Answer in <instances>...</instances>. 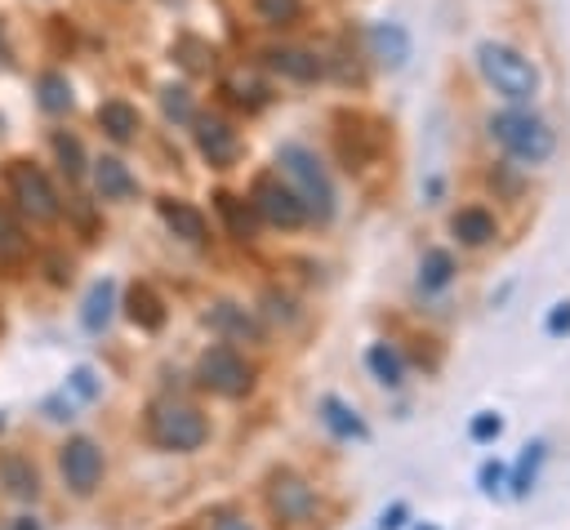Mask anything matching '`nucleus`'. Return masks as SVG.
I'll list each match as a JSON object with an SVG mask.
<instances>
[{"mask_svg": "<svg viewBox=\"0 0 570 530\" xmlns=\"http://www.w3.org/2000/svg\"><path fill=\"white\" fill-rule=\"evenodd\" d=\"M476 485H481L485 494H494V490H503V485H508V468H503L499 459H485V463L476 468Z\"/></svg>", "mask_w": 570, "mask_h": 530, "instance_id": "obj_34", "label": "nucleus"}, {"mask_svg": "<svg viewBox=\"0 0 570 530\" xmlns=\"http://www.w3.org/2000/svg\"><path fill=\"white\" fill-rule=\"evenodd\" d=\"M254 13H258L267 27H289V22H298L303 0H254Z\"/></svg>", "mask_w": 570, "mask_h": 530, "instance_id": "obj_30", "label": "nucleus"}, {"mask_svg": "<svg viewBox=\"0 0 570 530\" xmlns=\"http://www.w3.org/2000/svg\"><path fill=\"white\" fill-rule=\"evenodd\" d=\"M450 281H454V258H450V249H428L423 263H419V289H423V294H441Z\"/></svg>", "mask_w": 570, "mask_h": 530, "instance_id": "obj_22", "label": "nucleus"}, {"mask_svg": "<svg viewBox=\"0 0 570 530\" xmlns=\"http://www.w3.org/2000/svg\"><path fill=\"white\" fill-rule=\"evenodd\" d=\"M125 316H129L138 330H160V325H165V303H160V294H156L151 285L134 281L129 294H125Z\"/></svg>", "mask_w": 570, "mask_h": 530, "instance_id": "obj_17", "label": "nucleus"}, {"mask_svg": "<svg viewBox=\"0 0 570 530\" xmlns=\"http://www.w3.org/2000/svg\"><path fill=\"white\" fill-rule=\"evenodd\" d=\"M196 379H200V387H209L218 396H245L254 387V365L232 343H214L209 352H200Z\"/></svg>", "mask_w": 570, "mask_h": 530, "instance_id": "obj_6", "label": "nucleus"}, {"mask_svg": "<svg viewBox=\"0 0 570 530\" xmlns=\"http://www.w3.org/2000/svg\"><path fill=\"white\" fill-rule=\"evenodd\" d=\"M414 530H436V526H432V521H419V526H414Z\"/></svg>", "mask_w": 570, "mask_h": 530, "instance_id": "obj_40", "label": "nucleus"}, {"mask_svg": "<svg viewBox=\"0 0 570 530\" xmlns=\"http://www.w3.org/2000/svg\"><path fill=\"white\" fill-rule=\"evenodd\" d=\"M4 183H9V196L18 200V209H22L31 223H58L62 200H58V192H53V183L45 178L40 165H31V160H9Z\"/></svg>", "mask_w": 570, "mask_h": 530, "instance_id": "obj_5", "label": "nucleus"}, {"mask_svg": "<svg viewBox=\"0 0 570 530\" xmlns=\"http://www.w3.org/2000/svg\"><path fill=\"white\" fill-rule=\"evenodd\" d=\"M53 151H58V165H62L67 178H80V174H85V147H80L76 134L58 129V134H53Z\"/></svg>", "mask_w": 570, "mask_h": 530, "instance_id": "obj_27", "label": "nucleus"}, {"mask_svg": "<svg viewBox=\"0 0 570 530\" xmlns=\"http://www.w3.org/2000/svg\"><path fill=\"white\" fill-rule=\"evenodd\" d=\"M27 254V236H22V223L0 205V258L4 263H18Z\"/></svg>", "mask_w": 570, "mask_h": 530, "instance_id": "obj_28", "label": "nucleus"}, {"mask_svg": "<svg viewBox=\"0 0 570 530\" xmlns=\"http://www.w3.org/2000/svg\"><path fill=\"white\" fill-rule=\"evenodd\" d=\"M476 67H481V76H485L503 98H512V102H530V98L539 94V67H534L525 53H517L512 45L481 40V45H476Z\"/></svg>", "mask_w": 570, "mask_h": 530, "instance_id": "obj_1", "label": "nucleus"}, {"mask_svg": "<svg viewBox=\"0 0 570 530\" xmlns=\"http://www.w3.org/2000/svg\"><path fill=\"white\" fill-rule=\"evenodd\" d=\"M94 187H98L102 200H129V196H138V178H134V174L125 169V160H116V156L94 160Z\"/></svg>", "mask_w": 570, "mask_h": 530, "instance_id": "obj_12", "label": "nucleus"}, {"mask_svg": "<svg viewBox=\"0 0 570 530\" xmlns=\"http://www.w3.org/2000/svg\"><path fill=\"white\" fill-rule=\"evenodd\" d=\"M321 423H325L338 441H370L365 419H361L347 401H338V396H321Z\"/></svg>", "mask_w": 570, "mask_h": 530, "instance_id": "obj_15", "label": "nucleus"}, {"mask_svg": "<svg viewBox=\"0 0 570 530\" xmlns=\"http://www.w3.org/2000/svg\"><path fill=\"white\" fill-rule=\"evenodd\" d=\"M214 205H218V214L227 218V232H232L236 241H254V214H249L232 192H214Z\"/></svg>", "mask_w": 570, "mask_h": 530, "instance_id": "obj_24", "label": "nucleus"}, {"mask_svg": "<svg viewBox=\"0 0 570 530\" xmlns=\"http://www.w3.org/2000/svg\"><path fill=\"white\" fill-rule=\"evenodd\" d=\"M370 53L383 62V67H405V58H410V31L401 27V22H374L370 27Z\"/></svg>", "mask_w": 570, "mask_h": 530, "instance_id": "obj_11", "label": "nucleus"}, {"mask_svg": "<svg viewBox=\"0 0 570 530\" xmlns=\"http://www.w3.org/2000/svg\"><path fill=\"white\" fill-rule=\"evenodd\" d=\"M223 94L236 102V107H245V111H258L267 98H272V89L258 80V71H249V67H232L227 76H223Z\"/></svg>", "mask_w": 570, "mask_h": 530, "instance_id": "obj_16", "label": "nucleus"}, {"mask_svg": "<svg viewBox=\"0 0 570 530\" xmlns=\"http://www.w3.org/2000/svg\"><path fill=\"white\" fill-rule=\"evenodd\" d=\"M0 481H4L9 494H18V499H36V494H40V477H36V468H31L22 454H4V459H0Z\"/></svg>", "mask_w": 570, "mask_h": 530, "instance_id": "obj_21", "label": "nucleus"}, {"mask_svg": "<svg viewBox=\"0 0 570 530\" xmlns=\"http://www.w3.org/2000/svg\"><path fill=\"white\" fill-rule=\"evenodd\" d=\"M0 530H40V521L36 517H9V521H0Z\"/></svg>", "mask_w": 570, "mask_h": 530, "instance_id": "obj_39", "label": "nucleus"}, {"mask_svg": "<svg viewBox=\"0 0 570 530\" xmlns=\"http://www.w3.org/2000/svg\"><path fill=\"white\" fill-rule=\"evenodd\" d=\"M209 530H254V526H249V517H240V512H214V517H209Z\"/></svg>", "mask_w": 570, "mask_h": 530, "instance_id": "obj_37", "label": "nucleus"}, {"mask_svg": "<svg viewBox=\"0 0 570 530\" xmlns=\"http://www.w3.org/2000/svg\"><path fill=\"white\" fill-rule=\"evenodd\" d=\"M490 138H494L512 160H521V165H539V160H548L552 147H557L548 120H539V116H530V111H499V116H490Z\"/></svg>", "mask_w": 570, "mask_h": 530, "instance_id": "obj_3", "label": "nucleus"}, {"mask_svg": "<svg viewBox=\"0 0 570 530\" xmlns=\"http://www.w3.org/2000/svg\"><path fill=\"white\" fill-rule=\"evenodd\" d=\"M191 125H196V147H200V156H205L214 169H227V165L236 160V129H232L227 120H218V116H191Z\"/></svg>", "mask_w": 570, "mask_h": 530, "instance_id": "obj_10", "label": "nucleus"}, {"mask_svg": "<svg viewBox=\"0 0 570 530\" xmlns=\"http://www.w3.org/2000/svg\"><path fill=\"white\" fill-rule=\"evenodd\" d=\"M405 517H410V508L396 499L392 508H383V517H379V530H401V526H405Z\"/></svg>", "mask_w": 570, "mask_h": 530, "instance_id": "obj_38", "label": "nucleus"}, {"mask_svg": "<svg viewBox=\"0 0 570 530\" xmlns=\"http://www.w3.org/2000/svg\"><path fill=\"white\" fill-rule=\"evenodd\" d=\"M98 125H102V134H107V138H116V143H129V138L142 129V120H138V107H129L125 98H111V102H102V107H98Z\"/></svg>", "mask_w": 570, "mask_h": 530, "instance_id": "obj_19", "label": "nucleus"}, {"mask_svg": "<svg viewBox=\"0 0 570 530\" xmlns=\"http://www.w3.org/2000/svg\"><path fill=\"white\" fill-rule=\"evenodd\" d=\"M147 436L160 450H200L209 441V423L187 401H156L147 414Z\"/></svg>", "mask_w": 570, "mask_h": 530, "instance_id": "obj_4", "label": "nucleus"}, {"mask_svg": "<svg viewBox=\"0 0 570 530\" xmlns=\"http://www.w3.org/2000/svg\"><path fill=\"white\" fill-rule=\"evenodd\" d=\"M263 58H267V67H272V71L289 76V80H303V85L321 76V58H316V53H307V49H267Z\"/></svg>", "mask_w": 570, "mask_h": 530, "instance_id": "obj_18", "label": "nucleus"}, {"mask_svg": "<svg viewBox=\"0 0 570 530\" xmlns=\"http://www.w3.org/2000/svg\"><path fill=\"white\" fill-rule=\"evenodd\" d=\"M58 468H62V481L71 494H94L102 481V450L89 436H71L58 450Z\"/></svg>", "mask_w": 570, "mask_h": 530, "instance_id": "obj_9", "label": "nucleus"}, {"mask_svg": "<svg viewBox=\"0 0 570 530\" xmlns=\"http://www.w3.org/2000/svg\"><path fill=\"white\" fill-rule=\"evenodd\" d=\"M71 387H76V396H85V401H94V396H98V379H94V370H89V365H80V370H71Z\"/></svg>", "mask_w": 570, "mask_h": 530, "instance_id": "obj_36", "label": "nucleus"}, {"mask_svg": "<svg viewBox=\"0 0 570 530\" xmlns=\"http://www.w3.org/2000/svg\"><path fill=\"white\" fill-rule=\"evenodd\" d=\"M111 303H116V285H111L107 276L94 281L89 294H85V312H80V321H85L89 334H102V325L111 321Z\"/></svg>", "mask_w": 570, "mask_h": 530, "instance_id": "obj_20", "label": "nucleus"}, {"mask_svg": "<svg viewBox=\"0 0 570 530\" xmlns=\"http://www.w3.org/2000/svg\"><path fill=\"white\" fill-rule=\"evenodd\" d=\"M267 508H272V517L281 521V526H298V521H312V512H316V490L298 477V472H272V481H267Z\"/></svg>", "mask_w": 570, "mask_h": 530, "instance_id": "obj_8", "label": "nucleus"}, {"mask_svg": "<svg viewBox=\"0 0 570 530\" xmlns=\"http://www.w3.org/2000/svg\"><path fill=\"white\" fill-rule=\"evenodd\" d=\"M160 218H165V227L174 232V236H183L187 245H200L205 241V214L196 209V205H187V200H174V196H165L160 200Z\"/></svg>", "mask_w": 570, "mask_h": 530, "instance_id": "obj_13", "label": "nucleus"}, {"mask_svg": "<svg viewBox=\"0 0 570 530\" xmlns=\"http://www.w3.org/2000/svg\"><path fill=\"white\" fill-rule=\"evenodd\" d=\"M209 321H214L218 330L236 334V338H258V334H263V330H258V321H254L245 307H236V303H218V307L209 312Z\"/></svg>", "mask_w": 570, "mask_h": 530, "instance_id": "obj_25", "label": "nucleus"}, {"mask_svg": "<svg viewBox=\"0 0 570 530\" xmlns=\"http://www.w3.org/2000/svg\"><path fill=\"white\" fill-rule=\"evenodd\" d=\"M539 463H543V441H530V445L521 450V459H517V472L508 477V490H512L517 499L534 490V477H539Z\"/></svg>", "mask_w": 570, "mask_h": 530, "instance_id": "obj_26", "label": "nucleus"}, {"mask_svg": "<svg viewBox=\"0 0 570 530\" xmlns=\"http://www.w3.org/2000/svg\"><path fill=\"white\" fill-rule=\"evenodd\" d=\"M276 165H281V174L289 178L294 196L303 200L307 218H321V223H325V218L334 214V183H330V174L321 169V160H316L307 147L285 143V147L276 151Z\"/></svg>", "mask_w": 570, "mask_h": 530, "instance_id": "obj_2", "label": "nucleus"}, {"mask_svg": "<svg viewBox=\"0 0 570 530\" xmlns=\"http://www.w3.org/2000/svg\"><path fill=\"white\" fill-rule=\"evenodd\" d=\"M365 365H370V374H374L383 387H401V379H405L401 352H396L392 343H370V352H365Z\"/></svg>", "mask_w": 570, "mask_h": 530, "instance_id": "obj_23", "label": "nucleus"}, {"mask_svg": "<svg viewBox=\"0 0 570 530\" xmlns=\"http://www.w3.org/2000/svg\"><path fill=\"white\" fill-rule=\"evenodd\" d=\"M499 432H503V419H499L494 410H481V414H472V423H468V436H472L476 445L499 441Z\"/></svg>", "mask_w": 570, "mask_h": 530, "instance_id": "obj_32", "label": "nucleus"}, {"mask_svg": "<svg viewBox=\"0 0 570 530\" xmlns=\"http://www.w3.org/2000/svg\"><path fill=\"white\" fill-rule=\"evenodd\" d=\"M174 53H178V62H183L187 71H209V67H214V49L200 45V40H191V36H183V40L174 45Z\"/></svg>", "mask_w": 570, "mask_h": 530, "instance_id": "obj_31", "label": "nucleus"}, {"mask_svg": "<svg viewBox=\"0 0 570 530\" xmlns=\"http://www.w3.org/2000/svg\"><path fill=\"white\" fill-rule=\"evenodd\" d=\"M450 232H454L463 245L481 249V245H490V241L499 236V223H494V214H490V209H481V205H468V209H459V214L450 218Z\"/></svg>", "mask_w": 570, "mask_h": 530, "instance_id": "obj_14", "label": "nucleus"}, {"mask_svg": "<svg viewBox=\"0 0 570 530\" xmlns=\"http://www.w3.org/2000/svg\"><path fill=\"white\" fill-rule=\"evenodd\" d=\"M160 111L169 116V120H191V98H187V89H165L160 94Z\"/></svg>", "mask_w": 570, "mask_h": 530, "instance_id": "obj_33", "label": "nucleus"}, {"mask_svg": "<svg viewBox=\"0 0 570 530\" xmlns=\"http://www.w3.org/2000/svg\"><path fill=\"white\" fill-rule=\"evenodd\" d=\"M36 89H40V107H45V111H67V107H71V85H67V76L45 71Z\"/></svg>", "mask_w": 570, "mask_h": 530, "instance_id": "obj_29", "label": "nucleus"}, {"mask_svg": "<svg viewBox=\"0 0 570 530\" xmlns=\"http://www.w3.org/2000/svg\"><path fill=\"white\" fill-rule=\"evenodd\" d=\"M543 330H548V338H566V334H570V298H561V303L548 307Z\"/></svg>", "mask_w": 570, "mask_h": 530, "instance_id": "obj_35", "label": "nucleus"}, {"mask_svg": "<svg viewBox=\"0 0 570 530\" xmlns=\"http://www.w3.org/2000/svg\"><path fill=\"white\" fill-rule=\"evenodd\" d=\"M249 205H254V214H258L263 223H272V227H298V223H307L303 200L294 196L289 183H281V174H258L254 187H249Z\"/></svg>", "mask_w": 570, "mask_h": 530, "instance_id": "obj_7", "label": "nucleus"}]
</instances>
